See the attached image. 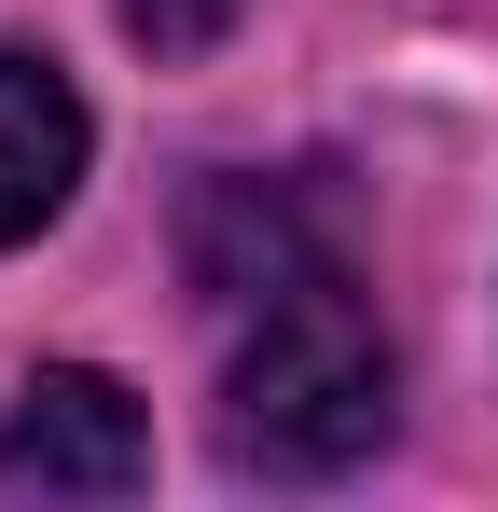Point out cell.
I'll return each mask as SVG.
<instances>
[{"mask_svg":"<svg viewBox=\"0 0 498 512\" xmlns=\"http://www.w3.org/2000/svg\"><path fill=\"white\" fill-rule=\"evenodd\" d=\"M153 429L111 374H28L0 416V499H139Z\"/></svg>","mask_w":498,"mask_h":512,"instance_id":"cell-2","label":"cell"},{"mask_svg":"<svg viewBox=\"0 0 498 512\" xmlns=\"http://www.w3.org/2000/svg\"><path fill=\"white\" fill-rule=\"evenodd\" d=\"M236 14H249V0H125V28H139L153 56H208Z\"/></svg>","mask_w":498,"mask_h":512,"instance_id":"cell-4","label":"cell"},{"mask_svg":"<svg viewBox=\"0 0 498 512\" xmlns=\"http://www.w3.org/2000/svg\"><path fill=\"white\" fill-rule=\"evenodd\" d=\"M83 180V97L42 70V56H0V250L42 236Z\"/></svg>","mask_w":498,"mask_h":512,"instance_id":"cell-3","label":"cell"},{"mask_svg":"<svg viewBox=\"0 0 498 512\" xmlns=\"http://www.w3.org/2000/svg\"><path fill=\"white\" fill-rule=\"evenodd\" d=\"M180 277L222 360V457L319 485L388 443V333L360 305V263L291 180H208L180 208Z\"/></svg>","mask_w":498,"mask_h":512,"instance_id":"cell-1","label":"cell"}]
</instances>
